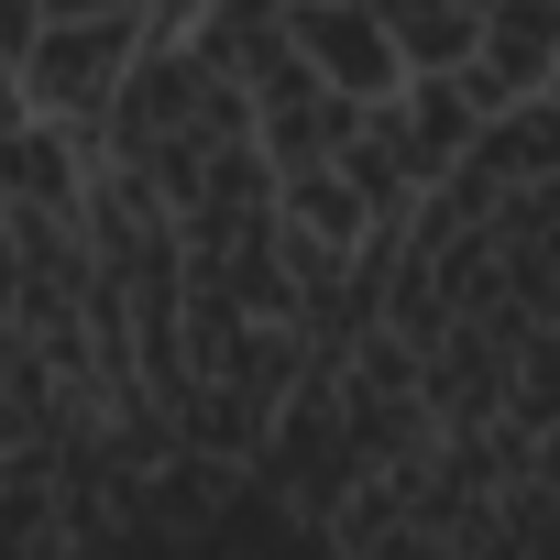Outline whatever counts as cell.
Segmentation results:
<instances>
[{
  "label": "cell",
  "mask_w": 560,
  "mask_h": 560,
  "mask_svg": "<svg viewBox=\"0 0 560 560\" xmlns=\"http://www.w3.org/2000/svg\"><path fill=\"white\" fill-rule=\"evenodd\" d=\"M287 34H298V56H308L330 89H396V78H407L396 34L363 12V0H287Z\"/></svg>",
  "instance_id": "cell-1"
}]
</instances>
